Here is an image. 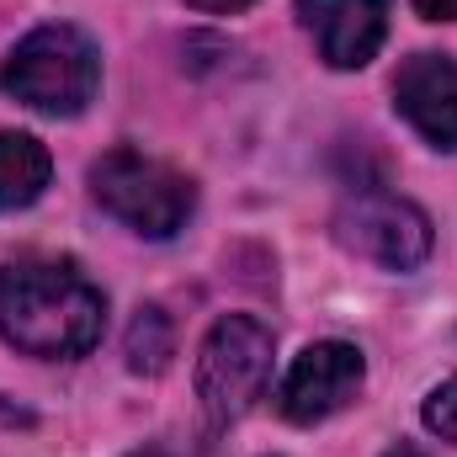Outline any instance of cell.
I'll return each instance as SVG.
<instances>
[{
  "instance_id": "obj_1",
  "label": "cell",
  "mask_w": 457,
  "mask_h": 457,
  "mask_svg": "<svg viewBox=\"0 0 457 457\" xmlns=\"http://www.w3.org/2000/svg\"><path fill=\"white\" fill-rule=\"evenodd\" d=\"M107 303L70 261L0 266V336L27 356H86L102 341Z\"/></svg>"
},
{
  "instance_id": "obj_2",
  "label": "cell",
  "mask_w": 457,
  "mask_h": 457,
  "mask_svg": "<svg viewBox=\"0 0 457 457\" xmlns=\"http://www.w3.org/2000/svg\"><path fill=\"white\" fill-rule=\"evenodd\" d=\"M0 86L32 112L75 117L86 112V102L102 86V59L80 27L54 21V27H37L16 43V54L0 70Z\"/></svg>"
},
{
  "instance_id": "obj_3",
  "label": "cell",
  "mask_w": 457,
  "mask_h": 457,
  "mask_svg": "<svg viewBox=\"0 0 457 457\" xmlns=\"http://www.w3.org/2000/svg\"><path fill=\"white\" fill-rule=\"evenodd\" d=\"M91 197L144 239H170L197 208V187L138 149H107L91 165Z\"/></svg>"
},
{
  "instance_id": "obj_4",
  "label": "cell",
  "mask_w": 457,
  "mask_h": 457,
  "mask_svg": "<svg viewBox=\"0 0 457 457\" xmlns=\"http://www.w3.org/2000/svg\"><path fill=\"white\" fill-rule=\"evenodd\" d=\"M271 383V330L250 314H224L197 356V399L213 426H234Z\"/></svg>"
},
{
  "instance_id": "obj_5",
  "label": "cell",
  "mask_w": 457,
  "mask_h": 457,
  "mask_svg": "<svg viewBox=\"0 0 457 457\" xmlns=\"http://www.w3.org/2000/svg\"><path fill=\"white\" fill-rule=\"evenodd\" d=\"M336 234H341L345 250L367 255L383 271H415L431 255L426 213L394 192H378V187H361L345 197L341 213H336Z\"/></svg>"
},
{
  "instance_id": "obj_6",
  "label": "cell",
  "mask_w": 457,
  "mask_h": 457,
  "mask_svg": "<svg viewBox=\"0 0 457 457\" xmlns=\"http://www.w3.org/2000/svg\"><path fill=\"white\" fill-rule=\"evenodd\" d=\"M361 388V351L345 341H314L282 378L277 415L293 426H320L336 410H345Z\"/></svg>"
},
{
  "instance_id": "obj_7",
  "label": "cell",
  "mask_w": 457,
  "mask_h": 457,
  "mask_svg": "<svg viewBox=\"0 0 457 457\" xmlns=\"http://www.w3.org/2000/svg\"><path fill=\"white\" fill-rule=\"evenodd\" d=\"M303 27L330 70H361L388 37V0H298Z\"/></svg>"
},
{
  "instance_id": "obj_8",
  "label": "cell",
  "mask_w": 457,
  "mask_h": 457,
  "mask_svg": "<svg viewBox=\"0 0 457 457\" xmlns=\"http://www.w3.org/2000/svg\"><path fill=\"white\" fill-rule=\"evenodd\" d=\"M394 107L426 144L457 149V59L447 54L404 59L394 75Z\"/></svg>"
},
{
  "instance_id": "obj_9",
  "label": "cell",
  "mask_w": 457,
  "mask_h": 457,
  "mask_svg": "<svg viewBox=\"0 0 457 457\" xmlns=\"http://www.w3.org/2000/svg\"><path fill=\"white\" fill-rule=\"evenodd\" d=\"M48 176H54V160L32 133H0V213L37 203Z\"/></svg>"
},
{
  "instance_id": "obj_10",
  "label": "cell",
  "mask_w": 457,
  "mask_h": 457,
  "mask_svg": "<svg viewBox=\"0 0 457 457\" xmlns=\"http://www.w3.org/2000/svg\"><path fill=\"white\" fill-rule=\"evenodd\" d=\"M176 356V336H170V320L160 309H138L133 330H128V367L133 372H165Z\"/></svg>"
},
{
  "instance_id": "obj_11",
  "label": "cell",
  "mask_w": 457,
  "mask_h": 457,
  "mask_svg": "<svg viewBox=\"0 0 457 457\" xmlns=\"http://www.w3.org/2000/svg\"><path fill=\"white\" fill-rule=\"evenodd\" d=\"M426 426L442 436V442H453L457 447V378H447V383H436L431 394H426Z\"/></svg>"
},
{
  "instance_id": "obj_12",
  "label": "cell",
  "mask_w": 457,
  "mask_h": 457,
  "mask_svg": "<svg viewBox=\"0 0 457 457\" xmlns=\"http://www.w3.org/2000/svg\"><path fill=\"white\" fill-rule=\"evenodd\" d=\"M426 21H457V0H410Z\"/></svg>"
},
{
  "instance_id": "obj_13",
  "label": "cell",
  "mask_w": 457,
  "mask_h": 457,
  "mask_svg": "<svg viewBox=\"0 0 457 457\" xmlns=\"http://www.w3.org/2000/svg\"><path fill=\"white\" fill-rule=\"evenodd\" d=\"M187 5H197V11H245L250 0H187Z\"/></svg>"
},
{
  "instance_id": "obj_14",
  "label": "cell",
  "mask_w": 457,
  "mask_h": 457,
  "mask_svg": "<svg viewBox=\"0 0 457 457\" xmlns=\"http://www.w3.org/2000/svg\"><path fill=\"white\" fill-rule=\"evenodd\" d=\"M128 457H192V453H176L165 442H149V447H138V453H128Z\"/></svg>"
},
{
  "instance_id": "obj_15",
  "label": "cell",
  "mask_w": 457,
  "mask_h": 457,
  "mask_svg": "<svg viewBox=\"0 0 457 457\" xmlns=\"http://www.w3.org/2000/svg\"><path fill=\"white\" fill-rule=\"evenodd\" d=\"M383 457H420L415 447H394V453H383Z\"/></svg>"
}]
</instances>
